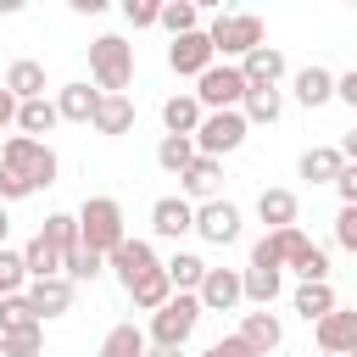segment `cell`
Wrapping results in <instances>:
<instances>
[{"instance_id": "obj_1", "label": "cell", "mask_w": 357, "mask_h": 357, "mask_svg": "<svg viewBox=\"0 0 357 357\" xmlns=\"http://www.w3.org/2000/svg\"><path fill=\"white\" fill-rule=\"evenodd\" d=\"M73 218H78V245H89L95 257H112V251L128 240V229H123V206H117L112 195H89Z\"/></svg>"}, {"instance_id": "obj_2", "label": "cell", "mask_w": 357, "mask_h": 357, "mask_svg": "<svg viewBox=\"0 0 357 357\" xmlns=\"http://www.w3.org/2000/svg\"><path fill=\"white\" fill-rule=\"evenodd\" d=\"M89 78L100 95H123L134 84V45L123 33H100L89 39Z\"/></svg>"}, {"instance_id": "obj_3", "label": "cell", "mask_w": 357, "mask_h": 357, "mask_svg": "<svg viewBox=\"0 0 357 357\" xmlns=\"http://www.w3.org/2000/svg\"><path fill=\"white\" fill-rule=\"evenodd\" d=\"M0 167L6 173H17V178H28L33 190H50L56 184V151L45 145V139H28V134H11L6 145H0Z\"/></svg>"}, {"instance_id": "obj_4", "label": "cell", "mask_w": 357, "mask_h": 357, "mask_svg": "<svg viewBox=\"0 0 357 357\" xmlns=\"http://www.w3.org/2000/svg\"><path fill=\"white\" fill-rule=\"evenodd\" d=\"M206 39H212V56H251L257 45H262V17L257 11H218L212 22H206Z\"/></svg>"}, {"instance_id": "obj_5", "label": "cell", "mask_w": 357, "mask_h": 357, "mask_svg": "<svg viewBox=\"0 0 357 357\" xmlns=\"http://www.w3.org/2000/svg\"><path fill=\"white\" fill-rule=\"evenodd\" d=\"M195 324H201V301L184 296V290H173V301H167L162 312H151L145 340H151V346H173V351H184V340L195 335Z\"/></svg>"}, {"instance_id": "obj_6", "label": "cell", "mask_w": 357, "mask_h": 357, "mask_svg": "<svg viewBox=\"0 0 357 357\" xmlns=\"http://www.w3.org/2000/svg\"><path fill=\"white\" fill-rule=\"evenodd\" d=\"M190 95L201 100V112H240V100H245V73H240L234 61H212V67L195 78Z\"/></svg>"}, {"instance_id": "obj_7", "label": "cell", "mask_w": 357, "mask_h": 357, "mask_svg": "<svg viewBox=\"0 0 357 357\" xmlns=\"http://www.w3.org/2000/svg\"><path fill=\"white\" fill-rule=\"evenodd\" d=\"M245 134H251V123H245L240 112H206V117H201V128H195V151L223 162L229 151H240V145H245Z\"/></svg>"}, {"instance_id": "obj_8", "label": "cell", "mask_w": 357, "mask_h": 357, "mask_svg": "<svg viewBox=\"0 0 357 357\" xmlns=\"http://www.w3.org/2000/svg\"><path fill=\"white\" fill-rule=\"evenodd\" d=\"M195 234L206 240V245H234L240 240V206L234 201H201L195 206Z\"/></svg>"}, {"instance_id": "obj_9", "label": "cell", "mask_w": 357, "mask_h": 357, "mask_svg": "<svg viewBox=\"0 0 357 357\" xmlns=\"http://www.w3.org/2000/svg\"><path fill=\"white\" fill-rule=\"evenodd\" d=\"M106 268L117 273V284H123V290H134V284H139L145 273H156L162 262H156V251H151V240H134V234H128V240H123V245H117V251L106 257Z\"/></svg>"}, {"instance_id": "obj_10", "label": "cell", "mask_w": 357, "mask_h": 357, "mask_svg": "<svg viewBox=\"0 0 357 357\" xmlns=\"http://www.w3.org/2000/svg\"><path fill=\"white\" fill-rule=\"evenodd\" d=\"M195 301H201V312H234V307L245 301V290H240V268H206Z\"/></svg>"}, {"instance_id": "obj_11", "label": "cell", "mask_w": 357, "mask_h": 357, "mask_svg": "<svg viewBox=\"0 0 357 357\" xmlns=\"http://www.w3.org/2000/svg\"><path fill=\"white\" fill-rule=\"evenodd\" d=\"M312 335H318V351H324V357H351V351H357V307H351V312L335 307L329 318L312 324Z\"/></svg>"}, {"instance_id": "obj_12", "label": "cell", "mask_w": 357, "mask_h": 357, "mask_svg": "<svg viewBox=\"0 0 357 357\" xmlns=\"http://www.w3.org/2000/svg\"><path fill=\"white\" fill-rule=\"evenodd\" d=\"M212 61H218V56H212L206 28H195V33H184V39H173V45H167V67H173L178 78H201Z\"/></svg>"}, {"instance_id": "obj_13", "label": "cell", "mask_w": 357, "mask_h": 357, "mask_svg": "<svg viewBox=\"0 0 357 357\" xmlns=\"http://www.w3.org/2000/svg\"><path fill=\"white\" fill-rule=\"evenodd\" d=\"M22 296H28V307H33V312H39V324H45V318H61V312H73V296H78V284L56 273V279H33Z\"/></svg>"}, {"instance_id": "obj_14", "label": "cell", "mask_w": 357, "mask_h": 357, "mask_svg": "<svg viewBox=\"0 0 357 357\" xmlns=\"http://www.w3.org/2000/svg\"><path fill=\"white\" fill-rule=\"evenodd\" d=\"M178 190H184V201H218V190H223V162L195 151V162L178 173Z\"/></svg>"}, {"instance_id": "obj_15", "label": "cell", "mask_w": 357, "mask_h": 357, "mask_svg": "<svg viewBox=\"0 0 357 357\" xmlns=\"http://www.w3.org/2000/svg\"><path fill=\"white\" fill-rule=\"evenodd\" d=\"M240 73H245V89H279V78H284V50L279 45H257L245 61H234Z\"/></svg>"}, {"instance_id": "obj_16", "label": "cell", "mask_w": 357, "mask_h": 357, "mask_svg": "<svg viewBox=\"0 0 357 357\" xmlns=\"http://www.w3.org/2000/svg\"><path fill=\"white\" fill-rule=\"evenodd\" d=\"M151 229H156L162 240H184V234L195 229V206H190L184 195H162V201H151Z\"/></svg>"}, {"instance_id": "obj_17", "label": "cell", "mask_w": 357, "mask_h": 357, "mask_svg": "<svg viewBox=\"0 0 357 357\" xmlns=\"http://www.w3.org/2000/svg\"><path fill=\"white\" fill-rule=\"evenodd\" d=\"M240 340H245L257 357H268V351H279V346H284V324H279L268 307H257V312H245V318H240Z\"/></svg>"}, {"instance_id": "obj_18", "label": "cell", "mask_w": 357, "mask_h": 357, "mask_svg": "<svg viewBox=\"0 0 357 357\" xmlns=\"http://www.w3.org/2000/svg\"><path fill=\"white\" fill-rule=\"evenodd\" d=\"M6 95L22 106V100H39L45 95V67L33 61V56H17L11 67H6Z\"/></svg>"}, {"instance_id": "obj_19", "label": "cell", "mask_w": 357, "mask_h": 357, "mask_svg": "<svg viewBox=\"0 0 357 357\" xmlns=\"http://www.w3.org/2000/svg\"><path fill=\"white\" fill-rule=\"evenodd\" d=\"M89 128H95V134H106V139L128 134V128H134V100H128V95H100V106H95Z\"/></svg>"}, {"instance_id": "obj_20", "label": "cell", "mask_w": 357, "mask_h": 357, "mask_svg": "<svg viewBox=\"0 0 357 357\" xmlns=\"http://www.w3.org/2000/svg\"><path fill=\"white\" fill-rule=\"evenodd\" d=\"M290 89H296V100L312 112V106H329L335 100V73L329 67H301L296 78H290Z\"/></svg>"}, {"instance_id": "obj_21", "label": "cell", "mask_w": 357, "mask_h": 357, "mask_svg": "<svg viewBox=\"0 0 357 357\" xmlns=\"http://www.w3.org/2000/svg\"><path fill=\"white\" fill-rule=\"evenodd\" d=\"M296 212H301L296 190H262V195H257V218L268 223V234H273V229H296Z\"/></svg>"}, {"instance_id": "obj_22", "label": "cell", "mask_w": 357, "mask_h": 357, "mask_svg": "<svg viewBox=\"0 0 357 357\" xmlns=\"http://www.w3.org/2000/svg\"><path fill=\"white\" fill-rule=\"evenodd\" d=\"M95 106H100V89H89V84H61V89H56V112H61V123H89Z\"/></svg>"}, {"instance_id": "obj_23", "label": "cell", "mask_w": 357, "mask_h": 357, "mask_svg": "<svg viewBox=\"0 0 357 357\" xmlns=\"http://www.w3.org/2000/svg\"><path fill=\"white\" fill-rule=\"evenodd\" d=\"M201 100L195 95H167L162 100V123H167V134H184V139H195V128H201Z\"/></svg>"}, {"instance_id": "obj_24", "label": "cell", "mask_w": 357, "mask_h": 357, "mask_svg": "<svg viewBox=\"0 0 357 357\" xmlns=\"http://www.w3.org/2000/svg\"><path fill=\"white\" fill-rule=\"evenodd\" d=\"M206 268H212V262H201L195 251H173V257L162 262V273H167V284H173V290H184V296H195V290H201V279H206Z\"/></svg>"}, {"instance_id": "obj_25", "label": "cell", "mask_w": 357, "mask_h": 357, "mask_svg": "<svg viewBox=\"0 0 357 357\" xmlns=\"http://www.w3.org/2000/svg\"><path fill=\"white\" fill-rule=\"evenodd\" d=\"M301 178H312V184H335V173L346 167V156H340V145H312V151H301Z\"/></svg>"}, {"instance_id": "obj_26", "label": "cell", "mask_w": 357, "mask_h": 357, "mask_svg": "<svg viewBox=\"0 0 357 357\" xmlns=\"http://www.w3.org/2000/svg\"><path fill=\"white\" fill-rule=\"evenodd\" d=\"M22 268H28V284H33V279H56V273H61V251H56L45 234H33V240L22 245Z\"/></svg>"}, {"instance_id": "obj_27", "label": "cell", "mask_w": 357, "mask_h": 357, "mask_svg": "<svg viewBox=\"0 0 357 357\" xmlns=\"http://www.w3.org/2000/svg\"><path fill=\"white\" fill-rule=\"evenodd\" d=\"M145 351H151V340L139 324H112L100 340V357H145Z\"/></svg>"}, {"instance_id": "obj_28", "label": "cell", "mask_w": 357, "mask_h": 357, "mask_svg": "<svg viewBox=\"0 0 357 357\" xmlns=\"http://www.w3.org/2000/svg\"><path fill=\"white\" fill-rule=\"evenodd\" d=\"M56 123H61V112H56V100H45V95H39V100H22V106H17V128H22L28 139L50 134Z\"/></svg>"}, {"instance_id": "obj_29", "label": "cell", "mask_w": 357, "mask_h": 357, "mask_svg": "<svg viewBox=\"0 0 357 357\" xmlns=\"http://www.w3.org/2000/svg\"><path fill=\"white\" fill-rule=\"evenodd\" d=\"M240 290H245V301H257V307H273V296H279V268H240Z\"/></svg>"}, {"instance_id": "obj_30", "label": "cell", "mask_w": 357, "mask_h": 357, "mask_svg": "<svg viewBox=\"0 0 357 357\" xmlns=\"http://www.w3.org/2000/svg\"><path fill=\"white\" fill-rule=\"evenodd\" d=\"M128 301H134L139 312H162V307L173 301V284H167V273H162V268H156V273H145V279L128 290Z\"/></svg>"}, {"instance_id": "obj_31", "label": "cell", "mask_w": 357, "mask_h": 357, "mask_svg": "<svg viewBox=\"0 0 357 357\" xmlns=\"http://www.w3.org/2000/svg\"><path fill=\"white\" fill-rule=\"evenodd\" d=\"M290 307H296L307 324H318V318H329V312H335V290H329V284H296Z\"/></svg>"}, {"instance_id": "obj_32", "label": "cell", "mask_w": 357, "mask_h": 357, "mask_svg": "<svg viewBox=\"0 0 357 357\" xmlns=\"http://www.w3.org/2000/svg\"><path fill=\"white\" fill-rule=\"evenodd\" d=\"M279 112H284V95L279 89H245V100H240V117L245 123H279Z\"/></svg>"}, {"instance_id": "obj_33", "label": "cell", "mask_w": 357, "mask_h": 357, "mask_svg": "<svg viewBox=\"0 0 357 357\" xmlns=\"http://www.w3.org/2000/svg\"><path fill=\"white\" fill-rule=\"evenodd\" d=\"M106 273V257H95L89 245H73L67 257H61V279H73V284H89V279H100Z\"/></svg>"}, {"instance_id": "obj_34", "label": "cell", "mask_w": 357, "mask_h": 357, "mask_svg": "<svg viewBox=\"0 0 357 357\" xmlns=\"http://www.w3.org/2000/svg\"><path fill=\"white\" fill-rule=\"evenodd\" d=\"M156 28H167L173 39H184V33L201 28V6H190V0H162V22H156Z\"/></svg>"}, {"instance_id": "obj_35", "label": "cell", "mask_w": 357, "mask_h": 357, "mask_svg": "<svg viewBox=\"0 0 357 357\" xmlns=\"http://www.w3.org/2000/svg\"><path fill=\"white\" fill-rule=\"evenodd\" d=\"M190 162H195V139H184V134H162V145H156V167H167V173L178 178Z\"/></svg>"}, {"instance_id": "obj_36", "label": "cell", "mask_w": 357, "mask_h": 357, "mask_svg": "<svg viewBox=\"0 0 357 357\" xmlns=\"http://www.w3.org/2000/svg\"><path fill=\"white\" fill-rule=\"evenodd\" d=\"M268 240H273V251H279V268H301L307 251H312V240H307L301 229H273Z\"/></svg>"}, {"instance_id": "obj_37", "label": "cell", "mask_w": 357, "mask_h": 357, "mask_svg": "<svg viewBox=\"0 0 357 357\" xmlns=\"http://www.w3.org/2000/svg\"><path fill=\"white\" fill-rule=\"evenodd\" d=\"M17 329H39V312L28 307V296H0V335H17Z\"/></svg>"}, {"instance_id": "obj_38", "label": "cell", "mask_w": 357, "mask_h": 357, "mask_svg": "<svg viewBox=\"0 0 357 357\" xmlns=\"http://www.w3.org/2000/svg\"><path fill=\"white\" fill-rule=\"evenodd\" d=\"M39 234H45V240H50V245H56V251H61V257H67V251H73V245H78V218H73V212H50V218H45V229H39Z\"/></svg>"}, {"instance_id": "obj_39", "label": "cell", "mask_w": 357, "mask_h": 357, "mask_svg": "<svg viewBox=\"0 0 357 357\" xmlns=\"http://www.w3.org/2000/svg\"><path fill=\"white\" fill-rule=\"evenodd\" d=\"M22 290H28L22 251H6V245H0V296H22Z\"/></svg>"}, {"instance_id": "obj_40", "label": "cell", "mask_w": 357, "mask_h": 357, "mask_svg": "<svg viewBox=\"0 0 357 357\" xmlns=\"http://www.w3.org/2000/svg\"><path fill=\"white\" fill-rule=\"evenodd\" d=\"M0 340H6V351H11V357H39V351H45V324H39V329H17V335H0Z\"/></svg>"}, {"instance_id": "obj_41", "label": "cell", "mask_w": 357, "mask_h": 357, "mask_svg": "<svg viewBox=\"0 0 357 357\" xmlns=\"http://www.w3.org/2000/svg\"><path fill=\"white\" fill-rule=\"evenodd\" d=\"M123 17H128V28H156L162 22V0H123Z\"/></svg>"}, {"instance_id": "obj_42", "label": "cell", "mask_w": 357, "mask_h": 357, "mask_svg": "<svg viewBox=\"0 0 357 357\" xmlns=\"http://www.w3.org/2000/svg\"><path fill=\"white\" fill-rule=\"evenodd\" d=\"M296 273H301V284H329V251H324V245H312V251H307V262H301Z\"/></svg>"}, {"instance_id": "obj_43", "label": "cell", "mask_w": 357, "mask_h": 357, "mask_svg": "<svg viewBox=\"0 0 357 357\" xmlns=\"http://www.w3.org/2000/svg\"><path fill=\"white\" fill-rule=\"evenodd\" d=\"M335 245L357 251V206H340V218H335Z\"/></svg>"}, {"instance_id": "obj_44", "label": "cell", "mask_w": 357, "mask_h": 357, "mask_svg": "<svg viewBox=\"0 0 357 357\" xmlns=\"http://www.w3.org/2000/svg\"><path fill=\"white\" fill-rule=\"evenodd\" d=\"M201 357H257V351H251V346H245L240 335H223V340H212V346H206Z\"/></svg>"}, {"instance_id": "obj_45", "label": "cell", "mask_w": 357, "mask_h": 357, "mask_svg": "<svg viewBox=\"0 0 357 357\" xmlns=\"http://www.w3.org/2000/svg\"><path fill=\"white\" fill-rule=\"evenodd\" d=\"M335 190H340V206H357V162H346L335 173Z\"/></svg>"}, {"instance_id": "obj_46", "label": "cell", "mask_w": 357, "mask_h": 357, "mask_svg": "<svg viewBox=\"0 0 357 357\" xmlns=\"http://www.w3.org/2000/svg\"><path fill=\"white\" fill-rule=\"evenodd\" d=\"M11 123H17V100H11L6 84H0V128H11Z\"/></svg>"}, {"instance_id": "obj_47", "label": "cell", "mask_w": 357, "mask_h": 357, "mask_svg": "<svg viewBox=\"0 0 357 357\" xmlns=\"http://www.w3.org/2000/svg\"><path fill=\"white\" fill-rule=\"evenodd\" d=\"M73 11H78V17H100V11H106V0H73Z\"/></svg>"}, {"instance_id": "obj_48", "label": "cell", "mask_w": 357, "mask_h": 357, "mask_svg": "<svg viewBox=\"0 0 357 357\" xmlns=\"http://www.w3.org/2000/svg\"><path fill=\"white\" fill-rule=\"evenodd\" d=\"M340 156H346V162H357V128H351V134L340 139Z\"/></svg>"}, {"instance_id": "obj_49", "label": "cell", "mask_w": 357, "mask_h": 357, "mask_svg": "<svg viewBox=\"0 0 357 357\" xmlns=\"http://www.w3.org/2000/svg\"><path fill=\"white\" fill-rule=\"evenodd\" d=\"M145 357H184V351H173V346H151Z\"/></svg>"}, {"instance_id": "obj_50", "label": "cell", "mask_w": 357, "mask_h": 357, "mask_svg": "<svg viewBox=\"0 0 357 357\" xmlns=\"http://www.w3.org/2000/svg\"><path fill=\"white\" fill-rule=\"evenodd\" d=\"M6 234H11V218H6V201H0V245H6Z\"/></svg>"}, {"instance_id": "obj_51", "label": "cell", "mask_w": 357, "mask_h": 357, "mask_svg": "<svg viewBox=\"0 0 357 357\" xmlns=\"http://www.w3.org/2000/svg\"><path fill=\"white\" fill-rule=\"evenodd\" d=\"M0 357H11V351H6V340H0Z\"/></svg>"}, {"instance_id": "obj_52", "label": "cell", "mask_w": 357, "mask_h": 357, "mask_svg": "<svg viewBox=\"0 0 357 357\" xmlns=\"http://www.w3.org/2000/svg\"><path fill=\"white\" fill-rule=\"evenodd\" d=\"M351 357H357V351H351Z\"/></svg>"}, {"instance_id": "obj_53", "label": "cell", "mask_w": 357, "mask_h": 357, "mask_svg": "<svg viewBox=\"0 0 357 357\" xmlns=\"http://www.w3.org/2000/svg\"><path fill=\"white\" fill-rule=\"evenodd\" d=\"M351 112H357V106H351Z\"/></svg>"}]
</instances>
